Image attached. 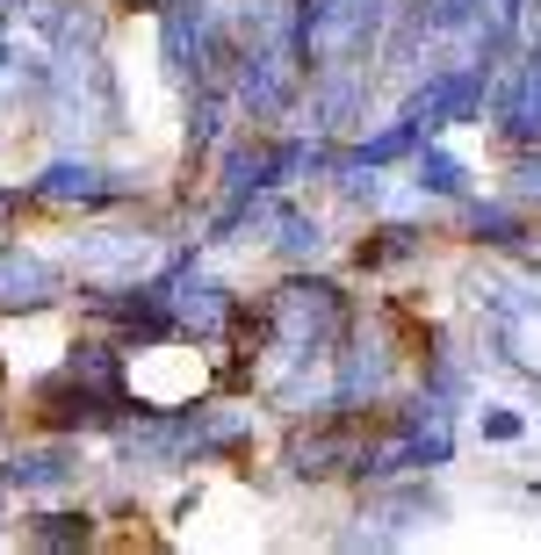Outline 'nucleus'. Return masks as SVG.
<instances>
[{"instance_id":"nucleus-4","label":"nucleus","mask_w":541,"mask_h":555,"mask_svg":"<svg viewBox=\"0 0 541 555\" xmlns=\"http://www.w3.org/2000/svg\"><path fill=\"white\" fill-rule=\"evenodd\" d=\"M491 124H499L505 144H541V51H520V65L499 80L491 94Z\"/></svg>"},{"instance_id":"nucleus-11","label":"nucleus","mask_w":541,"mask_h":555,"mask_svg":"<svg viewBox=\"0 0 541 555\" xmlns=\"http://www.w3.org/2000/svg\"><path fill=\"white\" fill-rule=\"evenodd\" d=\"M29 548H87L94 541V513H37L22 527Z\"/></svg>"},{"instance_id":"nucleus-9","label":"nucleus","mask_w":541,"mask_h":555,"mask_svg":"<svg viewBox=\"0 0 541 555\" xmlns=\"http://www.w3.org/2000/svg\"><path fill=\"white\" fill-rule=\"evenodd\" d=\"M412 188L418 195H440V203H462V195H469V166H462L440 138H426L412 152Z\"/></svg>"},{"instance_id":"nucleus-14","label":"nucleus","mask_w":541,"mask_h":555,"mask_svg":"<svg viewBox=\"0 0 541 555\" xmlns=\"http://www.w3.org/2000/svg\"><path fill=\"white\" fill-rule=\"evenodd\" d=\"M477 433H484V440H520V412H505V404H484V412H477Z\"/></svg>"},{"instance_id":"nucleus-6","label":"nucleus","mask_w":541,"mask_h":555,"mask_svg":"<svg viewBox=\"0 0 541 555\" xmlns=\"http://www.w3.org/2000/svg\"><path fill=\"white\" fill-rule=\"evenodd\" d=\"M138 268H152L145 231H94V238H80V274H94V282H138Z\"/></svg>"},{"instance_id":"nucleus-8","label":"nucleus","mask_w":541,"mask_h":555,"mask_svg":"<svg viewBox=\"0 0 541 555\" xmlns=\"http://www.w3.org/2000/svg\"><path fill=\"white\" fill-rule=\"evenodd\" d=\"M462 238H477V246H491V253H520V260H534L520 203H477V195H462Z\"/></svg>"},{"instance_id":"nucleus-7","label":"nucleus","mask_w":541,"mask_h":555,"mask_svg":"<svg viewBox=\"0 0 541 555\" xmlns=\"http://www.w3.org/2000/svg\"><path fill=\"white\" fill-rule=\"evenodd\" d=\"M59 296V268L22 246H0V310H43Z\"/></svg>"},{"instance_id":"nucleus-15","label":"nucleus","mask_w":541,"mask_h":555,"mask_svg":"<svg viewBox=\"0 0 541 555\" xmlns=\"http://www.w3.org/2000/svg\"><path fill=\"white\" fill-rule=\"evenodd\" d=\"M124 8H138V15H167L173 0H124Z\"/></svg>"},{"instance_id":"nucleus-12","label":"nucleus","mask_w":541,"mask_h":555,"mask_svg":"<svg viewBox=\"0 0 541 555\" xmlns=\"http://www.w3.org/2000/svg\"><path fill=\"white\" fill-rule=\"evenodd\" d=\"M274 253H282V260H296V268H304V260H318V253H325V224H318V217H304V209H274Z\"/></svg>"},{"instance_id":"nucleus-3","label":"nucleus","mask_w":541,"mask_h":555,"mask_svg":"<svg viewBox=\"0 0 541 555\" xmlns=\"http://www.w3.org/2000/svg\"><path fill=\"white\" fill-rule=\"evenodd\" d=\"M138 173H116V166H102V159H51L29 181V195L37 203H80V209H108V203H130L138 195Z\"/></svg>"},{"instance_id":"nucleus-10","label":"nucleus","mask_w":541,"mask_h":555,"mask_svg":"<svg viewBox=\"0 0 541 555\" xmlns=\"http://www.w3.org/2000/svg\"><path fill=\"white\" fill-rule=\"evenodd\" d=\"M418 253H426V231L383 224L375 238H361V246H355V260H361V268H404V260H418Z\"/></svg>"},{"instance_id":"nucleus-1","label":"nucleus","mask_w":541,"mask_h":555,"mask_svg":"<svg viewBox=\"0 0 541 555\" xmlns=\"http://www.w3.org/2000/svg\"><path fill=\"white\" fill-rule=\"evenodd\" d=\"M29 412H37V426L73 433V440H80V433H94V426L130 418L124 347H116V339H80V347L65 353V361L43 375L37 390H29Z\"/></svg>"},{"instance_id":"nucleus-5","label":"nucleus","mask_w":541,"mask_h":555,"mask_svg":"<svg viewBox=\"0 0 541 555\" xmlns=\"http://www.w3.org/2000/svg\"><path fill=\"white\" fill-rule=\"evenodd\" d=\"M8 491H73L80 483V440L59 433L51 448H29V454H8Z\"/></svg>"},{"instance_id":"nucleus-13","label":"nucleus","mask_w":541,"mask_h":555,"mask_svg":"<svg viewBox=\"0 0 541 555\" xmlns=\"http://www.w3.org/2000/svg\"><path fill=\"white\" fill-rule=\"evenodd\" d=\"M513 203H520V209H541V144H527L520 166H513Z\"/></svg>"},{"instance_id":"nucleus-2","label":"nucleus","mask_w":541,"mask_h":555,"mask_svg":"<svg viewBox=\"0 0 541 555\" xmlns=\"http://www.w3.org/2000/svg\"><path fill=\"white\" fill-rule=\"evenodd\" d=\"M347 332H355V304H347V288L333 274L296 268L282 288H268V353L274 361H289V369L333 361Z\"/></svg>"}]
</instances>
